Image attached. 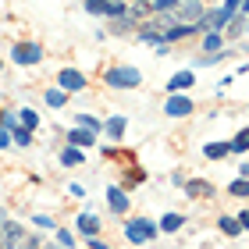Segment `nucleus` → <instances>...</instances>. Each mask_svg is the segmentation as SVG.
Segmentation results:
<instances>
[{
    "mask_svg": "<svg viewBox=\"0 0 249 249\" xmlns=\"http://www.w3.org/2000/svg\"><path fill=\"white\" fill-rule=\"evenodd\" d=\"M235 221H239V228H242V231H249V210H242Z\"/></svg>",
    "mask_w": 249,
    "mask_h": 249,
    "instance_id": "29",
    "label": "nucleus"
},
{
    "mask_svg": "<svg viewBox=\"0 0 249 249\" xmlns=\"http://www.w3.org/2000/svg\"><path fill=\"white\" fill-rule=\"evenodd\" d=\"M57 242H61V246H71V249H75V242H71V231H57Z\"/></svg>",
    "mask_w": 249,
    "mask_h": 249,
    "instance_id": "28",
    "label": "nucleus"
},
{
    "mask_svg": "<svg viewBox=\"0 0 249 249\" xmlns=\"http://www.w3.org/2000/svg\"><path fill=\"white\" fill-rule=\"evenodd\" d=\"M47 249H57V246H47Z\"/></svg>",
    "mask_w": 249,
    "mask_h": 249,
    "instance_id": "36",
    "label": "nucleus"
},
{
    "mask_svg": "<svg viewBox=\"0 0 249 249\" xmlns=\"http://www.w3.org/2000/svg\"><path fill=\"white\" fill-rule=\"evenodd\" d=\"M132 4H146V0H132Z\"/></svg>",
    "mask_w": 249,
    "mask_h": 249,
    "instance_id": "35",
    "label": "nucleus"
},
{
    "mask_svg": "<svg viewBox=\"0 0 249 249\" xmlns=\"http://www.w3.org/2000/svg\"><path fill=\"white\" fill-rule=\"evenodd\" d=\"M68 142H71L75 150H78V146H93V142H96V135H93V132H86V128H71Z\"/></svg>",
    "mask_w": 249,
    "mask_h": 249,
    "instance_id": "12",
    "label": "nucleus"
},
{
    "mask_svg": "<svg viewBox=\"0 0 249 249\" xmlns=\"http://www.w3.org/2000/svg\"><path fill=\"white\" fill-rule=\"evenodd\" d=\"M57 82H61L64 93H78V89H86V75L75 71V68H64V71L57 75Z\"/></svg>",
    "mask_w": 249,
    "mask_h": 249,
    "instance_id": "6",
    "label": "nucleus"
},
{
    "mask_svg": "<svg viewBox=\"0 0 249 249\" xmlns=\"http://www.w3.org/2000/svg\"><path fill=\"white\" fill-rule=\"evenodd\" d=\"M199 15H203V7L196 4V0H185V4L171 15V21L178 18V21H185V25H192V21H199Z\"/></svg>",
    "mask_w": 249,
    "mask_h": 249,
    "instance_id": "8",
    "label": "nucleus"
},
{
    "mask_svg": "<svg viewBox=\"0 0 249 249\" xmlns=\"http://www.w3.org/2000/svg\"><path fill=\"white\" fill-rule=\"evenodd\" d=\"M164 110H167V118H185V114H192V100L178 93V96L167 100V107H164Z\"/></svg>",
    "mask_w": 249,
    "mask_h": 249,
    "instance_id": "7",
    "label": "nucleus"
},
{
    "mask_svg": "<svg viewBox=\"0 0 249 249\" xmlns=\"http://www.w3.org/2000/svg\"><path fill=\"white\" fill-rule=\"evenodd\" d=\"M36 224H39V228H53V221L47 217V213H36Z\"/></svg>",
    "mask_w": 249,
    "mask_h": 249,
    "instance_id": "30",
    "label": "nucleus"
},
{
    "mask_svg": "<svg viewBox=\"0 0 249 249\" xmlns=\"http://www.w3.org/2000/svg\"><path fill=\"white\" fill-rule=\"evenodd\" d=\"M203 153H207L210 160H221V157L231 153V146H228V142H210V146H203Z\"/></svg>",
    "mask_w": 249,
    "mask_h": 249,
    "instance_id": "15",
    "label": "nucleus"
},
{
    "mask_svg": "<svg viewBox=\"0 0 249 249\" xmlns=\"http://www.w3.org/2000/svg\"><path fill=\"white\" fill-rule=\"evenodd\" d=\"M0 124H4V128L11 132V128H15V124H18V118H15V114H0Z\"/></svg>",
    "mask_w": 249,
    "mask_h": 249,
    "instance_id": "27",
    "label": "nucleus"
},
{
    "mask_svg": "<svg viewBox=\"0 0 249 249\" xmlns=\"http://www.w3.org/2000/svg\"><path fill=\"white\" fill-rule=\"evenodd\" d=\"M78 231L86 235V239H96V231H100V221L93 217V213H82V217H78V224H75Z\"/></svg>",
    "mask_w": 249,
    "mask_h": 249,
    "instance_id": "11",
    "label": "nucleus"
},
{
    "mask_svg": "<svg viewBox=\"0 0 249 249\" xmlns=\"http://www.w3.org/2000/svg\"><path fill=\"white\" fill-rule=\"evenodd\" d=\"M231 196H249V182L246 178H235L231 182Z\"/></svg>",
    "mask_w": 249,
    "mask_h": 249,
    "instance_id": "25",
    "label": "nucleus"
},
{
    "mask_svg": "<svg viewBox=\"0 0 249 249\" xmlns=\"http://www.w3.org/2000/svg\"><path fill=\"white\" fill-rule=\"evenodd\" d=\"M18 118H21V128H25V132H32V128H36V124H39V114H36V110H29V107L21 110Z\"/></svg>",
    "mask_w": 249,
    "mask_h": 249,
    "instance_id": "19",
    "label": "nucleus"
},
{
    "mask_svg": "<svg viewBox=\"0 0 249 249\" xmlns=\"http://www.w3.org/2000/svg\"><path fill=\"white\" fill-rule=\"evenodd\" d=\"M61 164L64 167H78V164H82V150H75V146H71V150H64L61 153Z\"/></svg>",
    "mask_w": 249,
    "mask_h": 249,
    "instance_id": "18",
    "label": "nucleus"
},
{
    "mask_svg": "<svg viewBox=\"0 0 249 249\" xmlns=\"http://www.w3.org/2000/svg\"><path fill=\"white\" fill-rule=\"evenodd\" d=\"M213 192H217V189H213L210 182H189V196L192 199H210Z\"/></svg>",
    "mask_w": 249,
    "mask_h": 249,
    "instance_id": "13",
    "label": "nucleus"
},
{
    "mask_svg": "<svg viewBox=\"0 0 249 249\" xmlns=\"http://www.w3.org/2000/svg\"><path fill=\"white\" fill-rule=\"evenodd\" d=\"M11 139H15L18 146H32V132H25L21 124H15V128H11Z\"/></svg>",
    "mask_w": 249,
    "mask_h": 249,
    "instance_id": "20",
    "label": "nucleus"
},
{
    "mask_svg": "<svg viewBox=\"0 0 249 249\" xmlns=\"http://www.w3.org/2000/svg\"><path fill=\"white\" fill-rule=\"evenodd\" d=\"M21 249H39V239H25V246Z\"/></svg>",
    "mask_w": 249,
    "mask_h": 249,
    "instance_id": "33",
    "label": "nucleus"
},
{
    "mask_svg": "<svg viewBox=\"0 0 249 249\" xmlns=\"http://www.w3.org/2000/svg\"><path fill=\"white\" fill-rule=\"evenodd\" d=\"M75 124H78V128H86V132H100V121L89 118V114H75Z\"/></svg>",
    "mask_w": 249,
    "mask_h": 249,
    "instance_id": "21",
    "label": "nucleus"
},
{
    "mask_svg": "<svg viewBox=\"0 0 249 249\" xmlns=\"http://www.w3.org/2000/svg\"><path fill=\"white\" fill-rule=\"evenodd\" d=\"M228 146H231V153H246V150H249V128H242Z\"/></svg>",
    "mask_w": 249,
    "mask_h": 249,
    "instance_id": "16",
    "label": "nucleus"
},
{
    "mask_svg": "<svg viewBox=\"0 0 249 249\" xmlns=\"http://www.w3.org/2000/svg\"><path fill=\"white\" fill-rule=\"evenodd\" d=\"M11 61L15 64H39L43 61V47L39 43H15V47H11Z\"/></svg>",
    "mask_w": 249,
    "mask_h": 249,
    "instance_id": "3",
    "label": "nucleus"
},
{
    "mask_svg": "<svg viewBox=\"0 0 249 249\" xmlns=\"http://www.w3.org/2000/svg\"><path fill=\"white\" fill-rule=\"evenodd\" d=\"M192 82H196V75H192V71H178V75L171 78V82H167V93L178 96L182 89H192Z\"/></svg>",
    "mask_w": 249,
    "mask_h": 249,
    "instance_id": "9",
    "label": "nucleus"
},
{
    "mask_svg": "<svg viewBox=\"0 0 249 249\" xmlns=\"http://www.w3.org/2000/svg\"><path fill=\"white\" fill-rule=\"evenodd\" d=\"M104 82L114 86V89H135L142 82V75L135 71V68H110V71L104 75Z\"/></svg>",
    "mask_w": 249,
    "mask_h": 249,
    "instance_id": "1",
    "label": "nucleus"
},
{
    "mask_svg": "<svg viewBox=\"0 0 249 249\" xmlns=\"http://www.w3.org/2000/svg\"><path fill=\"white\" fill-rule=\"evenodd\" d=\"M150 7L157 15H175V11L182 7V0H150Z\"/></svg>",
    "mask_w": 249,
    "mask_h": 249,
    "instance_id": "14",
    "label": "nucleus"
},
{
    "mask_svg": "<svg viewBox=\"0 0 249 249\" xmlns=\"http://www.w3.org/2000/svg\"><path fill=\"white\" fill-rule=\"evenodd\" d=\"M0 68H4V61H0Z\"/></svg>",
    "mask_w": 249,
    "mask_h": 249,
    "instance_id": "37",
    "label": "nucleus"
},
{
    "mask_svg": "<svg viewBox=\"0 0 249 249\" xmlns=\"http://www.w3.org/2000/svg\"><path fill=\"white\" fill-rule=\"evenodd\" d=\"M107 135H110V139H121V135H124V118H110L107 121Z\"/></svg>",
    "mask_w": 249,
    "mask_h": 249,
    "instance_id": "22",
    "label": "nucleus"
},
{
    "mask_svg": "<svg viewBox=\"0 0 249 249\" xmlns=\"http://www.w3.org/2000/svg\"><path fill=\"white\" fill-rule=\"evenodd\" d=\"M239 175H246V182H249V164H242V171Z\"/></svg>",
    "mask_w": 249,
    "mask_h": 249,
    "instance_id": "34",
    "label": "nucleus"
},
{
    "mask_svg": "<svg viewBox=\"0 0 249 249\" xmlns=\"http://www.w3.org/2000/svg\"><path fill=\"white\" fill-rule=\"evenodd\" d=\"M203 47H207V50H217V47H221V36H217V32H210V36H207V43H203Z\"/></svg>",
    "mask_w": 249,
    "mask_h": 249,
    "instance_id": "26",
    "label": "nucleus"
},
{
    "mask_svg": "<svg viewBox=\"0 0 249 249\" xmlns=\"http://www.w3.org/2000/svg\"><path fill=\"white\" fill-rule=\"evenodd\" d=\"M107 199H110V210H114V213H124V210H128V196H124V189L110 185V189H107Z\"/></svg>",
    "mask_w": 249,
    "mask_h": 249,
    "instance_id": "10",
    "label": "nucleus"
},
{
    "mask_svg": "<svg viewBox=\"0 0 249 249\" xmlns=\"http://www.w3.org/2000/svg\"><path fill=\"white\" fill-rule=\"evenodd\" d=\"M64 100H68L64 89H47V104L50 107H64Z\"/></svg>",
    "mask_w": 249,
    "mask_h": 249,
    "instance_id": "23",
    "label": "nucleus"
},
{
    "mask_svg": "<svg viewBox=\"0 0 249 249\" xmlns=\"http://www.w3.org/2000/svg\"><path fill=\"white\" fill-rule=\"evenodd\" d=\"M221 231L231 235V239H235V235H242V228H239V221H235V217H221Z\"/></svg>",
    "mask_w": 249,
    "mask_h": 249,
    "instance_id": "24",
    "label": "nucleus"
},
{
    "mask_svg": "<svg viewBox=\"0 0 249 249\" xmlns=\"http://www.w3.org/2000/svg\"><path fill=\"white\" fill-rule=\"evenodd\" d=\"M0 146H11V135H7V128H0Z\"/></svg>",
    "mask_w": 249,
    "mask_h": 249,
    "instance_id": "32",
    "label": "nucleus"
},
{
    "mask_svg": "<svg viewBox=\"0 0 249 249\" xmlns=\"http://www.w3.org/2000/svg\"><path fill=\"white\" fill-rule=\"evenodd\" d=\"M182 224H185V217H182V213H167V217L160 221V231H178Z\"/></svg>",
    "mask_w": 249,
    "mask_h": 249,
    "instance_id": "17",
    "label": "nucleus"
},
{
    "mask_svg": "<svg viewBox=\"0 0 249 249\" xmlns=\"http://www.w3.org/2000/svg\"><path fill=\"white\" fill-rule=\"evenodd\" d=\"M157 231H160V228H157L153 221H142V217L124 224V235H128V242H135V246H139V242H150Z\"/></svg>",
    "mask_w": 249,
    "mask_h": 249,
    "instance_id": "2",
    "label": "nucleus"
},
{
    "mask_svg": "<svg viewBox=\"0 0 249 249\" xmlns=\"http://www.w3.org/2000/svg\"><path fill=\"white\" fill-rule=\"evenodd\" d=\"M86 11L89 15H107V18H121L128 4H121V0H86Z\"/></svg>",
    "mask_w": 249,
    "mask_h": 249,
    "instance_id": "5",
    "label": "nucleus"
},
{
    "mask_svg": "<svg viewBox=\"0 0 249 249\" xmlns=\"http://www.w3.org/2000/svg\"><path fill=\"white\" fill-rule=\"evenodd\" d=\"M89 249H110L107 242H100V239H89Z\"/></svg>",
    "mask_w": 249,
    "mask_h": 249,
    "instance_id": "31",
    "label": "nucleus"
},
{
    "mask_svg": "<svg viewBox=\"0 0 249 249\" xmlns=\"http://www.w3.org/2000/svg\"><path fill=\"white\" fill-rule=\"evenodd\" d=\"M25 246V231L18 221H4L0 224V249H21Z\"/></svg>",
    "mask_w": 249,
    "mask_h": 249,
    "instance_id": "4",
    "label": "nucleus"
}]
</instances>
